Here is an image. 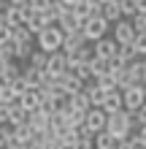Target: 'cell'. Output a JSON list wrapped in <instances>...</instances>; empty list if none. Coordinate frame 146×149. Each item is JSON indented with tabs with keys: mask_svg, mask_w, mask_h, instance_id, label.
<instances>
[{
	"mask_svg": "<svg viewBox=\"0 0 146 149\" xmlns=\"http://www.w3.org/2000/svg\"><path fill=\"white\" fill-rule=\"evenodd\" d=\"M141 125L135 122L133 117V111H116V114H108V119H106V130L111 136H116V138H127V136H133L135 130H138Z\"/></svg>",
	"mask_w": 146,
	"mask_h": 149,
	"instance_id": "1",
	"label": "cell"
},
{
	"mask_svg": "<svg viewBox=\"0 0 146 149\" xmlns=\"http://www.w3.org/2000/svg\"><path fill=\"white\" fill-rule=\"evenodd\" d=\"M62 36H65V33L60 30L57 24L44 27V30L35 36V38H38V49L46 52V54H51V52H60V49H62Z\"/></svg>",
	"mask_w": 146,
	"mask_h": 149,
	"instance_id": "2",
	"label": "cell"
},
{
	"mask_svg": "<svg viewBox=\"0 0 146 149\" xmlns=\"http://www.w3.org/2000/svg\"><path fill=\"white\" fill-rule=\"evenodd\" d=\"M81 33H84V38L87 41H100V38H106V33H108V22L103 19V16H89L87 22L81 24Z\"/></svg>",
	"mask_w": 146,
	"mask_h": 149,
	"instance_id": "3",
	"label": "cell"
},
{
	"mask_svg": "<svg viewBox=\"0 0 146 149\" xmlns=\"http://www.w3.org/2000/svg\"><path fill=\"white\" fill-rule=\"evenodd\" d=\"M62 73H68V57H65V52H51L49 60H46V76L51 79V81H57Z\"/></svg>",
	"mask_w": 146,
	"mask_h": 149,
	"instance_id": "4",
	"label": "cell"
},
{
	"mask_svg": "<svg viewBox=\"0 0 146 149\" xmlns=\"http://www.w3.org/2000/svg\"><path fill=\"white\" fill-rule=\"evenodd\" d=\"M122 92V106H125V111H138L143 103H146V98H143V87H125V90H119Z\"/></svg>",
	"mask_w": 146,
	"mask_h": 149,
	"instance_id": "5",
	"label": "cell"
},
{
	"mask_svg": "<svg viewBox=\"0 0 146 149\" xmlns=\"http://www.w3.org/2000/svg\"><path fill=\"white\" fill-rule=\"evenodd\" d=\"M106 119H108V114L103 109H89L87 114H84V127H87L92 136H98V133L106 130Z\"/></svg>",
	"mask_w": 146,
	"mask_h": 149,
	"instance_id": "6",
	"label": "cell"
},
{
	"mask_svg": "<svg viewBox=\"0 0 146 149\" xmlns=\"http://www.w3.org/2000/svg\"><path fill=\"white\" fill-rule=\"evenodd\" d=\"M27 16H30V6H6V11H3V19L8 22V27H22L24 22H27Z\"/></svg>",
	"mask_w": 146,
	"mask_h": 149,
	"instance_id": "7",
	"label": "cell"
},
{
	"mask_svg": "<svg viewBox=\"0 0 146 149\" xmlns=\"http://www.w3.org/2000/svg\"><path fill=\"white\" fill-rule=\"evenodd\" d=\"M116 49H119V43H116L114 38H100V41H95V49H92V54L111 63V60L116 57Z\"/></svg>",
	"mask_w": 146,
	"mask_h": 149,
	"instance_id": "8",
	"label": "cell"
},
{
	"mask_svg": "<svg viewBox=\"0 0 146 149\" xmlns=\"http://www.w3.org/2000/svg\"><path fill=\"white\" fill-rule=\"evenodd\" d=\"M133 38H135V30H133L130 19H119V22H114V41L119 43V46L133 43Z\"/></svg>",
	"mask_w": 146,
	"mask_h": 149,
	"instance_id": "9",
	"label": "cell"
},
{
	"mask_svg": "<svg viewBox=\"0 0 146 149\" xmlns=\"http://www.w3.org/2000/svg\"><path fill=\"white\" fill-rule=\"evenodd\" d=\"M57 81H60V87H62V90H65V95H68V98L84 90V81H81V79L76 76V73H71V71H68V73H62V76L57 79Z\"/></svg>",
	"mask_w": 146,
	"mask_h": 149,
	"instance_id": "10",
	"label": "cell"
},
{
	"mask_svg": "<svg viewBox=\"0 0 146 149\" xmlns=\"http://www.w3.org/2000/svg\"><path fill=\"white\" fill-rule=\"evenodd\" d=\"M33 127L30 125H16V127H11V144H16L19 149H24L30 141H33Z\"/></svg>",
	"mask_w": 146,
	"mask_h": 149,
	"instance_id": "11",
	"label": "cell"
},
{
	"mask_svg": "<svg viewBox=\"0 0 146 149\" xmlns=\"http://www.w3.org/2000/svg\"><path fill=\"white\" fill-rule=\"evenodd\" d=\"M68 71H76V68H81V65H87L89 60H92V52L87 46H81V49H76V52H68Z\"/></svg>",
	"mask_w": 146,
	"mask_h": 149,
	"instance_id": "12",
	"label": "cell"
},
{
	"mask_svg": "<svg viewBox=\"0 0 146 149\" xmlns=\"http://www.w3.org/2000/svg\"><path fill=\"white\" fill-rule=\"evenodd\" d=\"M46 79H49V76H46V71H35V68H30V65L22 71V81L27 84V90H38V87L44 84Z\"/></svg>",
	"mask_w": 146,
	"mask_h": 149,
	"instance_id": "13",
	"label": "cell"
},
{
	"mask_svg": "<svg viewBox=\"0 0 146 149\" xmlns=\"http://www.w3.org/2000/svg\"><path fill=\"white\" fill-rule=\"evenodd\" d=\"M57 27L62 30V33H79V30H81V22L76 19L73 11H60V16H57Z\"/></svg>",
	"mask_w": 146,
	"mask_h": 149,
	"instance_id": "14",
	"label": "cell"
},
{
	"mask_svg": "<svg viewBox=\"0 0 146 149\" xmlns=\"http://www.w3.org/2000/svg\"><path fill=\"white\" fill-rule=\"evenodd\" d=\"M81 46H87V38H84V33L79 30V33H65L62 36V49L60 52H76V49H81Z\"/></svg>",
	"mask_w": 146,
	"mask_h": 149,
	"instance_id": "15",
	"label": "cell"
},
{
	"mask_svg": "<svg viewBox=\"0 0 146 149\" xmlns=\"http://www.w3.org/2000/svg\"><path fill=\"white\" fill-rule=\"evenodd\" d=\"M0 76H3V84H11L16 79L22 76V68L16 60H6V63H0Z\"/></svg>",
	"mask_w": 146,
	"mask_h": 149,
	"instance_id": "16",
	"label": "cell"
},
{
	"mask_svg": "<svg viewBox=\"0 0 146 149\" xmlns=\"http://www.w3.org/2000/svg\"><path fill=\"white\" fill-rule=\"evenodd\" d=\"M100 16H103L108 24H111V22H119V19H122L119 3H116V0H103V3H100Z\"/></svg>",
	"mask_w": 146,
	"mask_h": 149,
	"instance_id": "17",
	"label": "cell"
},
{
	"mask_svg": "<svg viewBox=\"0 0 146 149\" xmlns=\"http://www.w3.org/2000/svg\"><path fill=\"white\" fill-rule=\"evenodd\" d=\"M106 114H116V111H122L125 106H122V92L119 90H111V92H106V100H103V106H100Z\"/></svg>",
	"mask_w": 146,
	"mask_h": 149,
	"instance_id": "18",
	"label": "cell"
},
{
	"mask_svg": "<svg viewBox=\"0 0 146 149\" xmlns=\"http://www.w3.org/2000/svg\"><path fill=\"white\" fill-rule=\"evenodd\" d=\"M24 27H27L33 36H38L44 27H49L46 19H44V11H35V8H30V16H27V22H24Z\"/></svg>",
	"mask_w": 146,
	"mask_h": 149,
	"instance_id": "19",
	"label": "cell"
},
{
	"mask_svg": "<svg viewBox=\"0 0 146 149\" xmlns=\"http://www.w3.org/2000/svg\"><path fill=\"white\" fill-rule=\"evenodd\" d=\"M19 106L27 111V114L38 111V109H41V95H38V90H27V92L19 98Z\"/></svg>",
	"mask_w": 146,
	"mask_h": 149,
	"instance_id": "20",
	"label": "cell"
},
{
	"mask_svg": "<svg viewBox=\"0 0 146 149\" xmlns=\"http://www.w3.org/2000/svg\"><path fill=\"white\" fill-rule=\"evenodd\" d=\"M49 119H51V114H46V111H33L30 117H27V125L33 127V133H41L44 127H49Z\"/></svg>",
	"mask_w": 146,
	"mask_h": 149,
	"instance_id": "21",
	"label": "cell"
},
{
	"mask_svg": "<svg viewBox=\"0 0 146 149\" xmlns=\"http://www.w3.org/2000/svg\"><path fill=\"white\" fill-rule=\"evenodd\" d=\"M84 92H87V98H89V106H92V109H100V106H103V100H106V92H103L95 81H92V84H84Z\"/></svg>",
	"mask_w": 146,
	"mask_h": 149,
	"instance_id": "22",
	"label": "cell"
},
{
	"mask_svg": "<svg viewBox=\"0 0 146 149\" xmlns=\"http://www.w3.org/2000/svg\"><path fill=\"white\" fill-rule=\"evenodd\" d=\"M68 106H71L73 111H81V114H87L92 106H89V98H87V92H76V95H71V98H68Z\"/></svg>",
	"mask_w": 146,
	"mask_h": 149,
	"instance_id": "23",
	"label": "cell"
},
{
	"mask_svg": "<svg viewBox=\"0 0 146 149\" xmlns=\"http://www.w3.org/2000/svg\"><path fill=\"white\" fill-rule=\"evenodd\" d=\"M119 141H122V138H116V136H111L108 130H103V133L95 136V149H116Z\"/></svg>",
	"mask_w": 146,
	"mask_h": 149,
	"instance_id": "24",
	"label": "cell"
},
{
	"mask_svg": "<svg viewBox=\"0 0 146 149\" xmlns=\"http://www.w3.org/2000/svg\"><path fill=\"white\" fill-rule=\"evenodd\" d=\"M73 149H95V136L87 127H79V136L73 141Z\"/></svg>",
	"mask_w": 146,
	"mask_h": 149,
	"instance_id": "25",
	"label": "cell"
},
{
	"mask_svg": "<svg viewBox=\"0 0 146 149\" xmlns=\"http://www.w3.org/2000/svg\"><path fill=\"white\" fill-rule=\"evenodd\" d=\"M114 60H119L122 65H130V63H135V60H138V54H135L133 43H125V46L116 49V57H114Z\"/></svg>",
	"mask_w": 146,
	"mask_h": 149,
	"instance_id": "26",
	"label": "cell"
},
{
	"mask_svg": "<svg viewBox=\"0 0 146 149\" xmlns=\"http://www.w3.org/2000/svg\"><path fill=\"white\" fill-rule=\"evenodd\" d=\"M87 68H89V76L98 79V76H103V73H108V60H100V57L92 54V60L87 63Z\"/></svg>",
	"mask_w": 146,
	"mask_h": 149,
	"instance_id": "27",
	"label": "cell"
},
{
	"mask_svg": "<svg viewBox=\"0 0 146 149\" xmlns=\"http://www.w3.org/2000/svg\"><path fill=\"white\" fill-rule=\"evenodd\" d=\"M11 54H14L16 63H19V60H27L33 54V43H14L11 41Z\"/></svg>",
	"mask_w": 146,
	"mask_h": 149,
	"instance_id": "28",
	"label": "cell"
},
{
	"mask_svg": "<svg viewBox=\"0 0 146 149\" xmlns=\"http://www.w3.org/2000/svg\"><path fill=\"white\" fill-rule=\"evenodd\" d=\"M11 41L14 43H33V33L24 27V24H22V27H14L11 30Z\"/></svg>",
	"mask_w": 146,
	"mask_h": 149,
	"instance_id": "29",
	"label": "cell"
},
{
	"mask_svg": "<svg viewBox=\"0 0 146 149\" xmlns=\"http://www.w3.org/2000/svg\"><path fill=\"white\" fill-rule=\"evenodd\" d=\"M27 60H30V68H35V71H46V60H49V54L38 49V52H33Z\"/></svg>",
	"mask_w": 146,
	"mask_h": 149,
	"instance_id": "30",
	"label": "cell"
},
{
	"mask_svg": "<svg viewBox=\"0 0 146 149\" xmlns=\"http://www.w3.org/2000/svg\"><path fill=\"white\" fill-rule=\"evenodd\" d=\"M92 81H95L98 87L103 92H111V90H116V81H114V76L111 73H103V76H98V79H92Z\"/></svg>",
	"mask_w": 146,
	"mask_h": 149,
	"instance_id": "31",
	"label": "cell"
},
{
	"mask_svg": "<svg viewBox=\"0 0 146 149\" xmlns=\"http://www.w3.org/2000/svg\"><path fill=\"white\" fill-rule=\"evenodd\" d=\"M133 49H135V54H138V57H146V33H135Z\"/></svg>",
	"mask_w": 146,
	"mask_h": 149,
	"instance_id": "32",
	"label": "cell"
},
{
	"mask_svg": "<svg viewBox=\"0 0 146 149\" xmlns=\"http://www.w3.org/2000/svg\"><path fill=\"white\" fill-rule=\"evenodd\" d=\"M119 11H122V16H133L138 14V6H135V0H119Z\"/></svg>",
	"mask_w": 146,
	"mask_h": 149,
	"instance_id": "33",
	"label": "cell"
},
{
	"mask_svg": "<svg viewBox=\"0 0 146 149\" xmlns=\"http://www.w3.org/2000/svg\"><path fill=\"white\" fill-rule=\"evenodd\" d=\"M8 90H11V95H14V98H22V95L27 92V84H24V81H22V76H19L16 81H11V84H8Z\"/></svg>",
	"mask_w": 146,
	"mask_h": 149,
	"instance_id": "34",
	"label": "cell"
},
{
	"mask_svg": "<svg viewBox=\"0 0 146 149\" xmlns=\"http://www.w3.org/2000/svg\"><path fill=\"white\" fill-rule=\"evenodd\" d=\"M8 41H11V27H8V22L3 19V14H0V46L8 43Z\"/></svg>",
	"mask_w": 146,
	"mask_h": 149,
	"instance_id": "35",
	"label": "cell"
},
{
	"mask_svg": "<svg viewBox=\"0 0 146 149\" xmlns=\"http://www.w3.org/2000/svg\"><path fill=\"white\" fill-rule=\"evenodd\" d=\"M130 24H133L135 33H146V14H135L130 19Z\"/></svg>",
	"mask_w": 146,
	"mask_h": 149,
	"instance_id": "36",
	"label": "cell"
},
{
	"mask_svg": "<svg viewBox=\"0 0 146 149\" xmlns=\"http://www.w3.org/2000/svg\"><path fill=\"white\" fill-rule=\"evenodd\" d=\"M11 146V125H0V149Z\"/></svg>",
	"mask_w": 146,
	"mask_h": 149,
	"instance_id": "37",
	"label": "cell"
},
{
	"mask_svg": "<svg viewBox=\"0 0 146 149\" xmlns=\"http://www.w3.org/2000/svg\"><path fill=\"white\" fill-rule=\"evenodd\" d=\"M133 117H135V122H138V125H146V103H143L138 111H133Z\"/></svg>",
	"mask_w": 146,
	"mask_h": 149,
	"instance_id": "38",
	"label": "cell"
},
{
	"mask_svg": "<svg viewBox=\"0 0 146 149\" xmlns=\"http://www.w3.org/2000/svg\"><path fill=\"white\" fill-rule=\"evenodd\" d=\"M133 136H135V138H138V141H141V146L146 149V125H141V127H138V130H135V133H133Z\"/></svg>",
	"mask_w": 146,
	"mask_h": 149,
	"instance_id": "39",
	"label": "cell"
},
{
	"mask_svg": "<svg viewBox=\"0 0 146 149\" xmlns=\"http://www.w3.org/2000/svg\"><path fill=\"white\" fill-rule=\"evenodd\" d=\"M24 149H44V144H41V141H38V138H35V136H33V141H30L27 146H24Z\"/></svg>",
	"mask_w": 146,
	"mask_h": 149,
	"instance_id": "40",
	"label": "cell"
},
{
	"mask_svg": "<svg viewBox=\"0 0 146 149\" xmlns=\"http://www.w3.org/2000/svg\"><path fill=\"white\" fill-rule=\"evenodd\" d=\"M135 6H138V14H146V0H135Z\"/></svg>",
	"mask_w": 146,
	"mask_h": 149,
	"instance_id": "41",
	"label": "cell"
},
{
	"mask_svg": "<svg viewBox=\"0 0 146 149\" xmlns=\"http://www.w3.org/2000/svg\"><path fill=\"white\" fill-rule=\"evenodd\" d=\"M8 6H30L27 0H8Z\"/></svg>",
	"mask_w": 146,
	"mask_h": 149,
	"instance_id": "42",
	"label": "cell"
},
{
	"mask_svg": "<svg viewBox=\"0 0 146 149\" xmlns=\"http://www.w3.org/2000/svg\"><path fill=\"white\" fill-rule=\"evenodd\" d=\"M6 6H8V0H0V14L6 11Z\"/></svg>",
	"mask_w": 146,
	"mask_h": 149,
	"instance_id": "43",
	"label": "cell"
},
{
	"mask_svg": "<svg viewBox=\"0 0 146 149\" xmlns=\"http://www.w3.org/2000/svg\"><path fill=\"white\" fill-rule=\"evenodd\" d=\"M6 149H19V146H16V144H11V146H6Z\"/></svg>",
	"mask_w": 146,
	"mask_h": 149,
	"instance_id": "44",
	"label": "cell"
},
{
	"mask_svg": "<svg viewBox=\"0 0 146 149\" xmlns=\"http://www.w3.org/2000/svg\"><path fill=\"white\" fill-rule=\"evenodd\" d=\"M143 98H146V84H143Z\"/></svg>",
	"mask_w": 146,
	"mask_h": 149,
	"instance_id": "45",
	"label": "cell"
},
{
	"mask_svg": "<svg viewBox=\"0 0 146 149\" xmlns=\"http://www.w3.org/2000/svg\"><path fill=\"white\" fill-rule=\"evenodd\" d=\"M141 60H143V68H146V57H141Z\"/></svg>",
	"mask_w": 146,
	"mask_h": 149,
	"instance_id": "46",
	"label": "cell"
},
{
	"mask_svg": "<svg viewBox=\"0 0 146 149\" xmlns=\"http://www.w3.org/2000/svg\"><path fill=\"white\" fill-rule=\"evenodd\" d=\"M62 149H73V146H62Z\"/></svg>",
	"mask_w": 146,
	"mask_h": 149,
	"instance_id": "47",
	"label": "cell"
},
{
	"mask_svg": "<svg viewBox=\"0 0 146 149\" xmlns=\"http://www.w3.org/2000/svg\"><path fill=\"white\" fill-rule=\"evenodd\" d=\"M0 84H3V76H0Z\"/></svg>",
	"mask_w": 146,
	"mask_h": 149,
	"instance_id": "48",
	"label": "cell"
}]
</instances>
